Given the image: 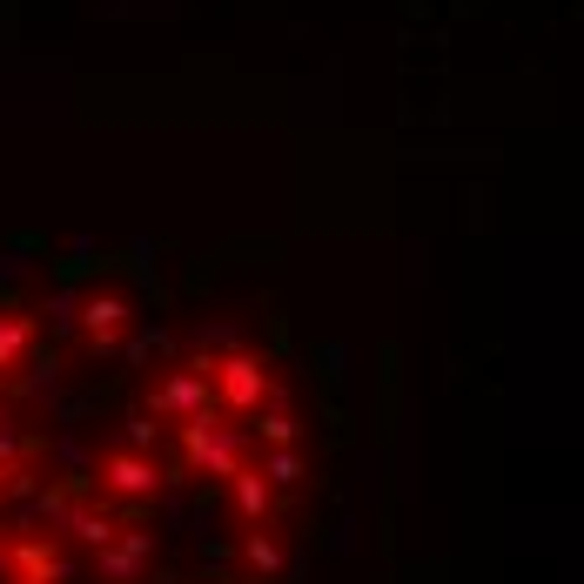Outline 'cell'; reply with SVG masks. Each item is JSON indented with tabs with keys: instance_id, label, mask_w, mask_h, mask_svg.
Returning a JSON list of instances; mask_svg holds the SVG:
<instances>
[{
	"instance_id": "cell-1",
	"label": "cell",
	"mask_w": 584,
	"mask_h": 584,
	"mask_svg": "<svg viewBox=\"0 0 584 584\" xmlns=\"http://www.w3.org/2000/svg\"><path fill=\"white\" fill-rule=\"evenodd\" d=\"M88 369L48 303L0 309V584H283L303 424L276 363L229 329L161 336L81 296Z\"/></svg>"
}]
</instances>
